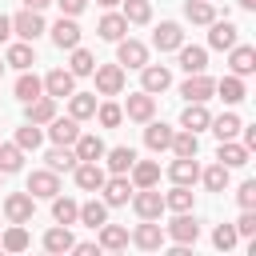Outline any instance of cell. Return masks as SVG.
Segmentation results:
<instances>
[{
  "instance_id": "56",
  "label": "cell",
  "mask_w": 256,
  "mask_h": 256,
  "mask_svg": "<svg viewBox=\"0 0 256 256\" xmlns=\"http://www.w3.org/2000/svg\"><path fill=\"white\" fill-rule=\"evenodd\" d=\"M52 0H24V8H32V12H44Z\"/></svg>"
},
{
  "instance_id": "39",
  "label": "cell",
  "mask_w": 256,
  "mask_h": 256,
  "mask_svg": "<svg viewBox=\"0 0 256 256\" xmlns=\"http://www.w3.org/2000/svg\"><path fill=\"white\" fill-rule=\"evenodd\" d=\"M96 32H100V40H112V44H116V40L128 32V20H124L120 12H104L100 24H96Z\"/></svg>"
},
{
  "instance_id": "57",
  "label": "cell",
  "mask_w": 256,
  "mask_h": 256,
  "mask_svg": "<svg viewBox=\"0 0 256 256\" xmlns=\"http://www.w3.org/2000/svg\"><path fill=\"white\" fill-rule=\"evenodd\" d=\"M236 4H240V8H248V12L256 8V0H236Z\"/></svg>"
},
{
  "instance_id": "41",
  "label": "cell",
  "mask_w": 256,
  "mask_h": 256,
  "mask_svg": "<svg viewBox=\"0 0 256 256\" xmlns=\"http://www.w3.org/2000/svg\"><path fill=\"white\" fill-rule=\"evenodd\" d=\"M240 124H244V120H240L236 112H224V116H212L208 128L216 132V140H236V136H240Z\"/></svg>"
},
{
  "instance_id": "1",
  "label": "cell",
  "mask_w": 256,
  "mask_h": 256,
  "mask_svg": "<svg viewBox=\"0 0 256 256\" xmlns=\"http://www.w3.org/2000/svg\"><path fill=\"white\" fill-rule=\"evenodd\" d=\"M164 236H168L172 244H196V240H200V220H196L192 212H176V216L164 224Z\"/></svg>"
},
{
  "instance_id": "28",
  "label": "cell",
  "mask_w": 256,
  "mask_h": 256,
  "mask_svg": "<svg viewBox=\"0 0 256 256\" xmlns=\"http://www.w3.org/2000/svg\"><path fill=\"white\" fill-rule=\"evenodd\" d=\"M212 96H220L224 104H240V100L248 96V88H244V76H232V72H228V76H220Z\"/></svg>"
},
{
  "instance_id": "19",
  "label": "cell",
  "mask_w": 256,
  "mask_h": 256,
  "mask_svg": "<svg viewBox=\"0 0 256 256\" xmlns=\"http://www.w3.org/2000/svg\"><path fill=\"white\" fill-rule=\"evenodd\" d=\"M168 180H172V184H188V188H192V184L200 180V160H196V156H176V160L168 164Z\"/></svg>"
},
{
  "instance_id": "12",
  "label": "cell",
  "mask_w": 256,
  "mask_h": 256,
  "mask_svg": "<svg viewBox=\"0 0 256 256\" xmlns=\"http://www.w3.org/2000/svg\"><path fill=\"white\" fill-rule=\"evenodd\" d=\"M128 240H132L136 248H144V252H156V248H164V240H168V236H164V228H160L156 220H140V224L132 228V236H128Z\"/></svg>"
},
{
  "instance_id": "18",
  "label": "cell",
  "mask_w": 256,
  "mask_h": 256,
  "mask_svg": "<svg viewBox=\"0 0 256 256\" xmlns=\"http://www.w3.org/2000/svg\"><path fill=\"white\" fill-rule=\"evenodd\" d=\"M104 172L108 176H128V168H132V160H136V152L128 148V144H120V148H104Z\"/></svg>"
},
{
  "instance_id": "10",
  "label": "cell",
  "mask_w": 256,
  "mask_h": 256,
  "mask_svg": "<svg viewBox=\"0 0 256 256\" xmlns=\"http://www.w3.org/2000/svg\"><path fill=\"white\" fill-rule=\"evenodd\" d=\"M120 108H124V116H128V120H136V124H148V120L156 116V96L140 88V92H132V96H128V104H120Z\"/></svg>"
},
{
  "instance_id": "9",
  "label": "cell",
  "mask_w": 256,
  "mask_h": 256,
  "mask_svg": "<svg viewBox=\"0 0 256 256\" xmlns=\"http://www.w3.org/2000/svg\"><path fill=\"white\" fill-rule=\"evenodd\" d=\"M212 92H216V80H212L208 72H192V76L180 84V96H184V100H196V104H208Z\"/></svg>"
},
{
  "instance_id": "55",
  "label": "cell",
  "mask_w": 256,
  "mask_h": 256,
  "mask_svg": "<svg viewBox=\"0 0 256 256\" xmlns=\"http://www.w3.org/2000/svg\"><path fill=\"white\" fill-rule=\"evenodd\" d=\"M8 36H12V20L0 12V44H8Z\"/></svg>"
},
{
  "instance_id": "40",
  "label": "cell",
  "mask_w": 256,
  "mask_h": 256,
  "mask_svg": "<svg viewBox=\"0 0 256 256\" xmlns=\"http://www.w3.org/2000/svg\"><path fill=\"white\" fill-rule=\"evenodd\" d=\"M76 216H80V204H76L72 196H60V192H56V196H52V220L72 228V224H76Z\"/></svg>"
},
{
  "instance_id": "36",
  "label": "cell",
  "mask_w": 256,
  "mask_h": 256,
  "mask_svg": "<svg viewBox=\"0 0 256 256\" xmlns=\"http://www.w3.org/2000/svg\"><path fill=\"white\" fill-rule=\"evenodd\" d=\"M44 160H48V168H52V172H72V168L80 164V160H76V152H72V144H52Z\"/></svg>"
},
{
  "instance_id": "11",
  "label": "cell",
  "mask_w": 256,
  "mask_h": 256,
  "mask_svg": "<svg viewBox=\"0 0 256 256\" xmlns=\"http://www.w3.org/2000/svg\"><path fill=\"white\" fill-rule=\"evenodd\" d=\"M24 192H32L36 200H52L56 192H60V172H52V168H36L32 176H28V188Z\"/></svg>"
},
{
  "instance_id": "30",
  "label": "cell",
  "mask_w": 256,
  "mask_h": 256,
  "mask_svg": "<svg viewBox=\"0 0 256 256\" xmlns=\"http://www.w3.org/2000/svg\"><path fill=\"white\" fill-rule=\"evenodd\" d=\"M248 156H252V152H248L240 140H220V148H216V160H220L224 168H244Z\"/></svg>"
},
{
  "instance_id": "2",
  "label": "cell",
  "mask_w": 256,
  "mask_h": 256,
  "mask_svg": "<svg viewBox=\"0 0 256 256\" xmlns=\"http://www.w3.org/2000/svg\"><path fill=\"white\" fill-rule=\"evenodd\" d=\"M36 216V196L32 192H8L4 196V220L8 224H28Z\"/></svg>"
},
{
  "instance_id": "47",
  "label": "cell",
  "mask_w": 256,
  "mask_h": 256,
  "mask_svg": "<svg viewBox=\"0 0 256 256\" xmlns=\"http://www.w3.org/2000/svg\"><path fill=\"white\" fill-rule=\"evenodd\" d=\"M20 168H24V148H20L16 140H12V144L0 140V172L8 176V172H20Z\"/></svg>"
},
{
  "instance_id": "50",
  "label": "cell",
  "mask_w": 256,
  "mask_h": 256,
  "mask_svg": "<svg viewBox=\"0 0 256 256\" xmlns=\"http://www.w3.org/2000/svg\"><path fill=\"white\" fill-rule=\"evenodd\" d=\"M236 240H240V236H236V228H232V224H216V228H212V244H216L220 252L236 248Z\"/></svg>"
},
{
  "instance_id": "49",
  "label": "cell",
  "mask_w": 256,
  "mask_h": 256,
  "mask_svg": "<svg viewBox=\"0 0 256 256\" xmlns=\"http://www.w3.org/2000/svg\"><path fill=\"white\" fill-rule=\"evenodd\" d=\"M96 120H100L104 128H120V120H124V108H120L116 100H104V104H96Z\"/></svg>"
},
{
  "instance_id": "38",
  "label": "cell",
  "mask_w": 256,
  "mask_h": 256,
  "mask_svg": "<svg viewBox=\"0 0 256 256\" xmlns=\"http://www.w3.org/2000/svg\"><path fill=\"white\" fill-rule=\"evenodd\" d=\"M28 244H32V236H28L24 224H8V228H0V248H4V252H24Z\"/></svg>"
},
{
  "instance_id": "53",
  "label": "cell",
  "mask_w": 256,
  "mask_h": 256,
  "mask_svg": "<svg viewBox=\"0 0 256 256\" xmlns=\"http://www.w3.org/2000/svg\"><path fill=\"white\" fill-rule=\"evenodd\" d=\"M52 4H60V16H80L88 8V0H52Z\"/></svg>"
},
{
  "instance_id": "21",
  "label": "cell",
  "mask_w": 256,
  "mask_h": 256,
  "mask_svg": "<svg viewBox=\"0 0 256 256\" xmlns=\"http://www.w3.org/2000/svg\"><path fill=\"white\" fill-rule=\"evenodd\" d=\"M212 124V112H208V104H196V100H188L184 104V112H180V128H188V132H204Z\"/></svg>"
},
{
  "instance_id": "7",
  "label": "cell",
  "mask_w": 256,
  "mask_h": 256,
  "mask_svg": "<svg viewBox=\"0 0 256 256\" xmlns=\"http://www.w3.org/2000/svg\"><path fill=\"white\" fill-rule=\"evenodd\" d=\"M92 76H96V92L100 96H120L124 92V68L120 64H96Z\"/></svg>"
},
{
  "instance_id": "32",
  "label": "cell",
  "mask_w": 256,
  "mask_h": 256,
  "mask_svg": "<svg viewBox=\"0 0 256 256\" xmlns=\"http://www.w3.org/2000/svg\"><path fill=\"white\" fill-rule=\"evenodd\" d=\"M104 220H108V204H104V200H96V196H92V200H84V204H80L76 224H84V228H92V232H96Z\"/></svg>"
},
{
  "instance_id": "58",
  "label": "cell",
  "mask_w": 256,
  "mask_h": 256,
  "mask_svg": "<svg viewBox=\"0 0 256 256\" xmlns=\"http://www.w3.org/2000/svg\"><path fill=\"white\" fill-rule=\"evenodd\" d=\"M96 4H100V8H116L120 0H96Z\"/></svg>"
},
{
  "instance_id": "13",
  "label": "cell",
  "mask_w": 256,
  "mask_h": 256,
  "mask_svg": "<svg viewBox=\"0 0 256 256\" xmlns=\"http://www.w3.org/2000/svg\"><path fill=\"white\" fill-rule=\"evenodd\" d=\"M76 92V76L68 72V68H52L48 76H44V96H52V100H68Z\"/></svg>"
},
{
  "instance_id": "26",
  "label": "cell",
  "mask_w": 256,
  "mask_h": 256,
  "mask_svg": "<svg viewBox=\"0 0 256 256\" xmlns=\"http://www.w3.org/2000/svg\"><path fill=\"white\" fill-rule=\"evenodd\" d=\"M36 64V52H32V44L28 40H16V44H8V52H4V68H16V72H24V68H32Z\"/></svg>"
},
{
  "instance_id": "4",
  "label": "cell",
  "mask_w": 256,
  "mask_h": 256,
  "mask_svg": "<svg viewBox=\"0 0 256 256\" xmlns=\"http://www.w3.org/2000/svg\"><path fill=\"white\" fill-rule=\"evenodd\" d=\"M132 212H136L140 220H160V216H164V196H160L156 188H136V192H132Z\"/></svg>"
},
{
  "instance_id": "60",
  "label": "cell",
  "mask_w": 256,
  "mask_h": 256,
  "mask_svg": "<svg viewBox=\"0 0 256 256\" xmlns=\"http://www.w3.org/2000/svg\"><path fill=\"white\" fill-rule=\"evenodd\" d=\"M0 176H4V172H0Z\"/></svg>"
},
{
  "instance_id": "59",
  "label": "cell",
  "mask_w": 256,
  "mask_h": 256,
  "mask_svg": "<svg viewBox=\"0 0 256 256\" xmlns=\"http://www.w3.org/2000/svg\"><path fill=\"white\" fill-rule=\"evenodd\" d=\"M0 76H4V60H0Z\"/></svg>"
},
{
  "instance_id": "33",
  "label": "cell",
  "mask_w": 256,
  "mask_h": 256,
  "mask_svg": "<svg viewBox=\"0 0 256 256\" xmlns=\"http://www.w3.org/2000/svg\"><path fill=\"white\" fill-rule=\"evenodd\" d=\"M12 92H16V100H24V104H28V100H36V96L44 92V80H40L36 72H28V68H24V72L16 76V84H12Z\"/></svg>"
},
{
  "instance_id": "42",
  "label": "cell",
  "mask_w": 256,
  "mask_h": 256,
  "mask_svg": "<svg viewBox=\"0 0 256 256\" xmlns=\"http://www.w3.org/2000/svg\"><path fill=\"white\" fill-rule=\"evenodd\" d=\"M168 152H172V156H196V152H200V136L188 132V128H180V132H172Z\"/></svg>"
},
{
  "instance_id": "45",
  "label": "cell",
  "mask_w": 256,
  "mask_h": 256,
  "mask_svg": "<svg viewBox=\"0 0 256 256\" xmlns=\"http://www.w3.org/2000/svg\"><path fill=\"white\" fill-rule=\"evenodd\" d=\"M184 16L192 24H212L216 20V4L212 0H184Z\"/></svg>"
},
{
  "instance_id": "37",
  "label": "cell",
  "mask_w": 256,
  "mask_h": 256,
  "mask_svg": "<svg viewBox=\"0 0 256 256\" xmlns=\"http://www.w3.org/2000/svg\"><path fill=\"white\" fill-rule=\"evenodd\" d=\"M200 180H204V188H208V192H228V180H232V168H224V164L216 160V164H208V168H200Z\"/></svg>"
},
{
  "instance_id": "16",
  "label": "cell",
  "mask_w": 256,
  "mask_h": 256,
  "mask_svg": "<svg viewBox=\"0 0 256 256\" xmlns=\"http://www.w3.org/2000/svg\"><path fill=\"white\" fill-rule=\"evenodd\" d=\"M48 32H52V44H56V48H68V52H72V48L80 44V24H76V16H60Z\"/></svg>"
},
{
  "instance_id": "20",
  "label": "cell",
  "mask_w": 256,
  "mask_h": 256,
  "mask_svg": "<svg viewBox=\"0 0 256 256\" xmlns=\"http://www.w3.org/2000/svg\"><path fill=\"white\" fill-rule=\"evenodd\" d=\"M152 44H156L160 52H176V48L184 44V28H180L176 20H160V28L152 32Z\"/></svg>"
},
{
  "instance_id": "8",
  "label": "cell",
  "mask_w": 256,
  "mask_h": 256,
  "mask_svg": "<svg viewBox=\"0 0 256 256\" xmlns=\"http://www.w3.org/2000/svg\"><path fill=\"white\" fill-rule=\"evenodd\" d=\"M72 176H76V188H80V192H100V184L108 180V172H104L100 160H80V164L72 168Z\"/></svg>"
},
{
  "instance_id": "6",
  "label": "cell",
  "mask_w": 256,
  "mask_h": 256,
  "mask_svg": "<svg viewBox=\"0 0 256 256\" xmlns=\"http://www.w3.org/2000/svg\"><path fill=\"white\" fill-rule=\"evenodd\" d=\"M116 64L120 68H144L148 64V44H140L132 36H120L116 40Z\"/></svg>"
},
{
  "instance_id": "31",
  "label": "cell",
  "mask_w": 256,
  "mask_h": 256,
  "mask_svg": "<svg viewBox=\"0 0 256 256\" xmlns=\"http://www.w3.org/2000/svg\"><path fill=\"white\" fill-rule=\"evenodd\" d=\"M72 152H76V160H100L104 156V140L96 132H80L72 140Z\"/></svg>"
},
{
  "instance_id": "17",
  "label": "cell",
  "mask_w": 256,
  "mask_h": 256,
  "mask_svg": "<svg viewBox=\"0 0 256 256\" xmlns=\"http://www.w3.org/2000/svg\"><path fill=\"white\" fill-rule=\"evenodd\" d=\"M168 84H172V68H168V64H144V68H140V88H144V92L156 96V92H164Z\"/></svg>"
},
{
  "instance_id": "34",
  "label": "cell",
  "mask_w": 256,
  "mask_h": 256,
  "mask_svg": "<svg viewBox=\"0 0 256 256\" xmlns=\"http://www.w3.org/2000/svg\"><path fill=\"white\" fill-rule=\"evenodd\" d=\"M68 116L72 120H92L96 116V92H72L68 96Z\"/></svg>"
},
{
  "instance_id": "23",
  "label": "cell",
  "mask_w": 256,
  "mask_h": 256,
  "mask_svg": "<svg viewBox=\"0 0 256 256\" xmlns=\"http://www.w3.org/2000/svg\"><path fill=\"white\" fill-rule=\"evenodd\" d=\"M80 136V120H72V116H52L48 120V140L52 144H72Z\"/></svg>"
},
{
  "instance_id": "14",
  "label": "cell",
  "mask_w": 256,
  "mask_h": 256,
  "mask_svg": "<svg viewBox=\"0 0 256 256\" xmlns=\"http://www.w3.org/2000/svg\"><path fill=\"white\" fill-rule=\"evenodd\" d=\"M100 192H104L100 200H104L108 208H120V204H128V200H132V192H136V188H132V180H128V176H108V180L100 184Z\"/></svg>"
},
{
  "instance_id": "5",
  "label": "cell",
  "mask_w": 256,
  "mask_h": 256,
  "mask_svg": "<svg viewBox=\"0 0 256 256\" xmlns=\"http://www.w3.org/2000/svg\"><path fill=\"white\" fill-rule=\"evenodd\" d=\"M232 44H240V28H236L228 16H224V20L216 16V20L208 24V48H216V52H228Z\"/></svg>"
},
{
  "instance_id": "48",
  "label": "cell",
  "mask_w": 256,
  "mask_h": 256,
  "mask_svg": "<svg viewBox=\"0 0 256 256\" xmlns=\"http://www.w3.org/2000/svg\"><path fill=\"white\" fill-rule=\"evenodd\" d=\"M92 68H96V56L76 44V48H72V60H68V72H72V76H92Z\"/></svg>"
},
{
  "instance_id": "44",
  "label": "cell",
  "mask_w": 256,
  "mask_h": 256,
  "mask_svg": "<svg viewBox=\"0 0 256 256\" xmlns=\"http://www.w3.org/2000/svg\"><path fill=\"white\" fill-rule=\"evenodd\" d=\"M16 144H20L24 152H36V148L44 144V128H40V124H32V120H24V124L16 128Z\"/></svg>"
},
{
  "instance_id": "3",
  "label": "cell",
  "mask_w": 256,
  "mask_h": 256,
  "mask_svg": "<svg viewBox=\"0 0 256 256\" xmlns=\"http://www.w3.org/2000/svg\"><path fill=\"white\" fill-rule=\"evenodd\" d=\"M8 20H12V36H20V40H28V44H32L36 36H44V32H48V28H44V16H40V12H32V8H20V12H16V16H8Z\"/></svg>"
},
{
  "instance_id": "25",
  "label": "cell",
  "mask_w": 256,
  "mask_h": 256,
  "mask_svg": "<svg viewBox=\"0 0 256 256\" xmlns=\"http://www.w3.org/2000/svg\"><path fill=\"white\" fill-rule=\"evenodd\" d=\"M72 244H76V236H72V228H68V224H56V228H48V232H44V252H52V256L72 252Z\"/></svg>"
},
{
  "instance_id": "35",
  "label": "cell",
  "mask_w": 256,
  "mask_h": 256,
  "mask_svg": "<svg viewBox=\"0 0 256 256\" xmlns=\"http://www.w3.org/2000/svg\"><path fill=\"white\" fill-rule=\"evenodd\" d=\"M172 132H176V128H168V124H160V120H148V128H144V144H148L152 152H168Z\"/></svg>"
},
{
  "instance_id": "27",
  "label": "cell",
  "mask_w": 256,
  "mask_h": 256,
  "mask_svg": "<svg viewBox=\"0 0 256 256\" xmlns=\"http://www.w3.org/2000/svg\"><path fill=\"white\" fill-rule=\"evenodd\" d=\"M176 56H180V68H184L188 76L208 68V48H200V44H180V48H176Z\"/></svg>"
},
{
  "instance_id": "15",
  "label": "cell",
  "mask_w": 256,
  "mask_h": 256,
  "mask_svg": "<svg viewBox=\"0 0 256 256\" xmlns=\"http://www.w3.org/2000/svg\"><path fill=\"white\" fill-rule=\"evenodd\" d=\"M228 72L232 76H252L256 72V48L252 44H232L228 48Z\"/></svg>"
},
{
  "instance_id": "54",
  "label": "cell",
  "mask_w": 256,
  "mask_h": 256,
  "mask_svg": "<svg viewBox=\"0 0 256 256\" xmlns=\"http://www.w3.org/2000/svg\"><path fill=\"white\" fill-rule=\"evenodd\" d=\"M72 252H76V256H96V252H100V244H96V240H76V244H72Z\"/></svg>"
},
{
  "instance_id": "46",
  "label": "cell",
  "mask_w": 256,
  "mask_h": 256,
  "mask_svg": "<svg viewBox=\"0 0 256 256\" xmlns=\"http://www.w3.org/2000/svg\"><path fill=\"white\" fill-rule=\"evenodd\" d=\"M124 8H120V16L128 20V24H148L152 20V0H120Z\"/></svg>"
},
{
  "instance_id": "52",
  "label": "cell",
  "mask_w": 256,
  "mask_h": 256,
  "mask_svg": "<svg viewBox=\"0 0 256 256\" xmlns=\"http://www.w3.org/2000/svg\"><path fill=\"white\" fill-rule=\"evenodd\" d=\"M236 204H240V208H256V180H244V184L236 188Z\"/></svg>"
},
{
  "instance_id": "29",
  "label": "cell",
  "mask_w": 256,
  "mask_h": 256,
  "mask_svg": "<svg viewBox=\"0 0 256 256\" xmlns=\"http://www.w3.org/2000/svg\"><path fill=\"white\" fill-rule=\"evenodd\" d=\"M52 116H56V100H52V96H44V92H40L36 100H28V104H24V120H32V124H40V128H44Z\"/></svg>"
},
{
  "instance_id": "24",
  "label": "cell",
  "mask_w": 256,
  "mask_h": 256,
  "mask_svg": "<svg viewBox=\"0 0 256 256\" xmlns=\"http://www.w3.org/2000/svg\"><path fill=\"white\" fill-rule=\"evenodd\" d=\"M96 244L104 248V252H120V248H128V228H120V224H100L96 228Z\"/></svg>"
},
{
  "instance_id": "43",
  "label": "cell",
  "mask_w": 256,
  "mask_h": 256,
  "mask_svg": "<svg viewBox=\"0 0 256 256\" xmlns=\"http://www.w3.org/2000/svg\"><path fill=\"white\" fill-rule=\"evenodd\" d=\"M164 212H192V188L172 184V192H164Z\"/></svg>"
},
{
  "instance_id": "51",
  "label": "cell",
  "mask_w": 256,
  "mask_h": 256,
  "mask_svg": "<svg viewBox=\"0 0 256 256\" xmlns=\"http://www.w3.org/2000/svg\"><path fill=\"white\" fill-rule=\"evenodd\" d=\"M232 228H236V236L252 240V236H256V208H240V220H236Z\"/></svg>"
},
{
  "instance_id": "22",
  "label": "cell",
  "mask_w": 256,
  "mask_h": 256,
  "mask_svg": "<svg viewBox=\"0 0 256 256\" xmlns=\"http://www.w3.org/2000/svg\"><path fill=\"white\" fill-rule=\"evenodd\" d=\"M128 180H132V188H156L160 184V164L156 160H132Z\"/></svg>"
}]
</instances>
